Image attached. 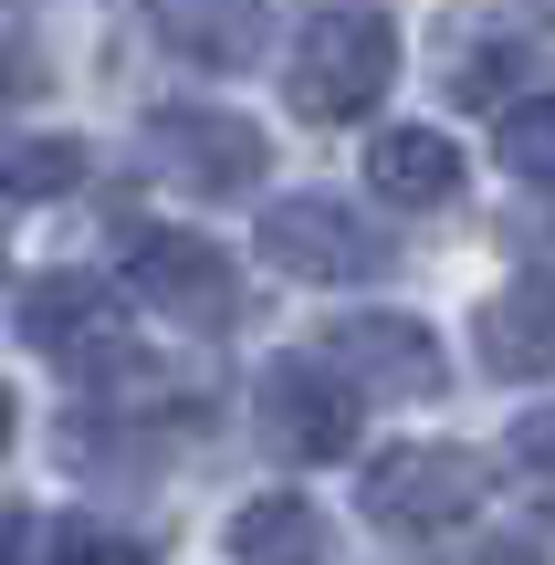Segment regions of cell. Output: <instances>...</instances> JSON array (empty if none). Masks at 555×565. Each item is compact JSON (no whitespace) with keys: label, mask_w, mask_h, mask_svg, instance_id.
I'll use <instances>...</instances> for the list:
<instances>
[{"label":"cell","mask_w":555,"mask_h":565,"mask_svg":"<svg viewBox=\"0 0 555 565\" xmlns=\"http://www.w3.org/2000/svg\"><path fill=\"white\" fill-rule=\"evenodd\" d=\"M514 461L524 471H555V408H535V419L514 429Z\"/></svg>","instance_id":"17"},{"label":"cell","mask_w":555,"mask_h":565,"mask_svg":"<svg viewBox=\"0 0 555 565\" xmlns=\"http://www.w3.org/2000/svg\"><path fill=\"white\" fill-rule=\"evenodd\" d=\"M0 450H11V387H0Z\"/></svg>","instance_id":"19"},{"label":"cell","mask_w":555,"mask_h":565,"mask_svg":"<svg viewBox=\"0 0 555 565\" xmlns=\"http://www.w3.org/2000/svg\"><path fill=\"white\" fill-rule=\"evenodd\" d=\"M388 74H398V32H388L377 11H314L305 42L284 53V95L305 105L314 126L367 116V105L388 95Z\"/></svg>","instance_id":"1"},{"label":"cell","mask_w":555,"mask_h":565,"mask_svg":"<svg viewBox=\"0 0 555 565\" xmlns=\"http://www.w3.org/2000/svg\"><path fill=\"white\" fill-rule=\"evenodd\" d=\"M263 440L284 450V461H346L356 450V387L335 377L325 356H284V366H263Z\"/></svg>","instance_id":"7"},{"label":"cell","mask_w":555,"mask_h":565,"mask_svg":"<svg viewBox=\"0 0 555 565\" xmlns=\"http://www.w3.org/2000/svg\"><path fill=\"white\" fill-rule=\"evenodd\" d=\"M147 21L168 32V53L210 63V74H242L252 53H263V0H147Z\"/></svg>","instance_id":"11"},{"label":"cell","mask_w":555,"mask_h":565,"mask_svg":"<svg viewBox=\"0 0 555 565\" xmlns=\"http://www.w3.org/2000/svg\"><path fill=\"white\" fill-rule=\"evenodd\" d=\"M21 335L53 366H74V377H116V366L137 356V315H126V294L95 282V273H42L32 294H21Z\"/></svg>","instance_id":"2"},{"label":"cell","mask_w":555,"mask_h":565,"mask_svg":"<svg viewBox=\"0 0 555 565\" xmlns=\"http://www.w3.org/2000/svg\"><path fill=\"white\" fill-rule=\"evenodd\" d=\"M231 555L242 565H325V513L293 503V492H263V503L231 513Z\"/></svg>","instance_id":"12"},{"label":"cell","mask_w":555,"mask_h":565,"mask_svg":"<svg viewBox=\"0 0 555 565\" xmlns=\"http://www.w3.org/2000/svg\"><path fill=\"white\" fill-rule=\"evenodd\" d=\"M472 356H482V377H545L555 366V273H514L482 303L472 315Z\"/></svg>","instance_id":"9"},{"label":"cell","mask_w":555,"mask_h":565,"mask_svg":"<svg viewBox=\"0 0 555 565\" xmlns=\"http://www.w3.org/2000/svg\"><path fill=\"white\" fill-rule=\"evenodd\" d=\"M451 95L461 105H503L514 95V53L503 42H451Z\"/></svg>","instance_id":"16"},{"label":"cell","mask_w":555,"mask_h":565,"mask_svg":"<svg viewBox=\"0 0 555 565\" xmlns=\"http://www.w3.org/2000/svg\"><path fill=\"white\" fill-rule=\"evenodd\" d=\"M314 356L346 387H377V398H440V387H451L440 335L419 315H335L325 335H314Z\"/></svg>","instance_id":"6"},{"label":"cell","mask_w":555,"mask_h":565,"mask_svg":"<svg viewBox=\"0 0 555 565\" xmlns=\"http://www.w3.org/2000/svg\"><path fill=\"white\" fill-rule=\"evenodd\" d=\"M503 158H514L524 179H555V95L503 105Z\"/></svg>","instance_id":"15"},{"label":"cell","mask_w":555,"mask_h":565,"mask_svg":"<svg viewBox=\"0 0 555 565\" xmlns=\"http://www.w3.org/2000/svg\"><path fill=\"white\" fill-rule=\"evenodd\" d=\"M84 189V147L74 137H0V200L32 210V200H74Z\"/></svg>","instance_id":"13"},{"label":"cell","mask_w":555,"mask_h":565,"mask_svg":"<svg viewBox=\"0 0 555 565\" xmlns=\"http://www.w3.org/2000/svg\"><path fill=\"white\" fill-rule=\"evenodd\" d=\"M32 555V524H21V503H0V565H21Z\"/></svg>","instance_id":"18"},{"label":"cell","mask_w":555,"mask_h":565,"mask_svg":"<svg viewBox=\"0 0 555 565\" xmlns=\"http://www.w3.org/2000/svg\"><path fill=\"white\" fill-rule=\"evenodd\" d=\"M367 189L398 210H451L461 200V147L440 137V126H388V137L367 147Z\"/></svg>","instance_id":"10"},{"label":"cell","mask_w":555,"mask_h":565,"mask_svg":"<svg viewBox=\"0 0 555 565\" xmlns=\"http://www.w3.org/2000/svg\"><path fill=\"white\" fill-rule=\"evenodd\" d=\"M147 147H158L168 179L210 189V200H221V189H263V168H273L263 126L221 116V105H158V116H147Z\"/></svg>","instance_id":"8"},{"label":"cell","mask_w":555,"mask_h":565,"mask_svg":"<svg viewBox=\"0 0 555 565\" xmlns=\"http://www.w3.org/2000/svg\"><path fill=\"white\" fill-rule=\"evenodd\" d=\"M377 252H388V242H377V221L356 200H314V189H305V200H273L263 210V263L293 273V282H367Z\"/></svg>","instance_id":"5"},{"label":"cell","mask_w":555,"mask_h":565,"mask_svg":"<svg viewBox=\"0 0 555 565\" xmlns=\"http://www.w3.org/2000/svg\"><path fill=\"white\" fill-rule=\"evenodd\" d=\"M367 513L388 534H451L461 513L482 503V471H472V450H451V440H398V450H377L367 461Z\"/></svg>","instance_id":"4"},{"label":"cell","mask_w":555,"mask_h":565,"mask_svg":"<svg viewBox=\"0 0 555 565\" xmlns=\"http://www.w3.org/2000/svg\"><path fill=\"white\" fill-rule=\"evenodd\" d=\"M126 282H137V303H158V315L200 324V335L242 324V273H231V252L200 242V231L137 221V231H126Z\"/></svg>","instance_id":"3"},{"label":"cell","mask_w":555,"mask_h":565,"mask_svg":"<svg viewBox=\"0 0 555 565\" xmlns=\"http://www.w3.org/2000/svg\"><path fill=\"white\" fill-rule=\"evenodd\" d=\"M42 565H147V534L74 513V524H53V534H42Z\"/></svg>","instance_id":"14"}]
</instances>
